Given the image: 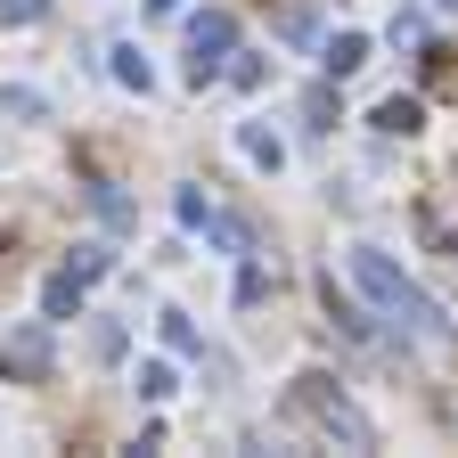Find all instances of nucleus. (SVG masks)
I'll return each mask as SVG.
<instances>
[{"label": "nucleus", "mask_w": 458, "mask_h": 458, "mask_svg": "<svg viewBox=\"0 0 458 458\" xmlns=\"http://www.w3.org/2000/svg\"><path fill=\"white\" fill-rule=\"evenodd\" d=\"M352 278L369 286V303H385V311H393L401 327H410V335H434V327H442V311H434V303H426V295H418V286L401 278V270H393L377 246H352Z\"/></svg>", "instance_id": "1"}, {"label": "nucleus", "mask_w": 458, "mask_h": 458, "mask_svg": "<svg viewBox=\"0 0 458 458\" xmlns=\"http://www.w3.org/2000/svg\"><path fill=\"white\" fill-rule=\"evenodd\" d=\"M286 410H295V418H311L327 442L344 434V442H352V450H369V418H352V410H344V393H327V377H295V393H286Z\"/></svg>", "instance_id": "2"}, {"label": "nucleus", "mask_w": 458, "mask_h": 458, "mask_svg": "<svg viewBox=\"0 0 458 458\" xmlns=\"http://www.w3.org/2000/svg\"><path fill=\"white\" fill-rule=\"evenodd\" d=\"M229 41H238V17H229V9L189 17V82H197V90L221 74V49H229Z\"/></svg>", "instance_id": "3"}, {"label": "nucleus", "mask_w": 458, "mask_h": 458, "mask_svg": "<svg viewBox=\"0 0 458 458\" xmlns=\"http://www.w3.org/2000/svg\"><path fill=\"white\" fill-rule=\"evenodd\" d=\"M49 327H57V319L17 327V344H9V369H25V377H41V369H49Z\"/></svg>", "instance_id": "4"}, {"label": "nucleus", "mask_w": 458, "mask_h": 458, "mask_svg": "<svg viewBox=\"0 0 458 458\" xmlns=\"http://www.w3.org/2000/svg\"><path fill=\"white\" fill-rule=\"evenodd\" d=\"M319 66H327V74H360V66H369V33H335V41H319Z\"/></svg>", "instance_id": "5"}, {"label": "nucleus", "mask_w": 458, "mask_h": 458, "mask_svg": "<svg viewBox=\"0 0 458 458\" xmlns=\"http://www.w3.org/2000/svg\"><path fill=\"white\" fill-rule=\"evenodd\" d=\"M74 311H82V270H57L41 286V319H74Z\"/></svg>", "instance_id": "6"}, {"label": "nucleus", "mask_w": 458, "mask_h": 458, "mask_svg": "<svg viewBox=\"0 0 458 458\" xmlns=\"http://www.w3.org/2000/svg\"><path fill=\"white\" fill-rule=\"evenodd\" d=\"M418 123H426V106H418V98H385V106H377V131H385V140H410Z\"/></svg>", "instance_id": "7"}, {"label": "nucleus", "mask_w": 458, "mask_h": 458, "mask_svg": "<svg viewBox=\"0 0 458 458\" xmlns=\"http://www.w3.org/2000/svg\"><path fill=\"white\" fill-rule=\"evenodd\" d=\"M106 57H114V82H123V90H148V82H156V74H148V57H140V41H114Z\"/></svg>", "instance_id": "8"}, {"label": "nucleus", "mask_w": 458, "mask_h": 458, "mask_svg": "<svg viewBox=\"0 0 458 458\" xmlns=\"http://www.w3.org/2000/svg\"><path fill=\"white\" fill-rule=\"evenodd\" d=\"M238 148H246V156H254L262 172H278V164H286V148H278V131H262V123H238Z\"/></svg>", "instance_id": "9"}, {"label": "nucleus", "mask_w": 458, "mask_h": 458, "mask_svg": "<svg viewBox=\"0 0 458 458\" xmlns=\"http://www.w3.org/2000/svg\"><path fill=\"white\" fill-rule=\"evenodd\" d=\"M164 344H172V352H189V360H205V335H197L181 311H164Z\"/></svg>", "instance_id": "10"}, {"label": "nucleus", "mask_w": 458, "mask_h": 458, "mask_svg": "<svg viewBox=\"0 0 458 458\" xmlns=\"http://www.w3.org/2000/svg\"><path fill=\"white\" fill-rule=\"evenodd\" d=\"M181 385H172V369L164 360H140V401H172Z\"/></svg>", "instance_id": "11"}, {"label": "nucleus", "mask_w": 458, "mask_h": 458, "mask_svg": "<svg viewBox=\"0 0 458 458\" xmlns=\"http://www.w3.org/2000/svg\"><path fill=\"white\" fill-rule=\"evenodd\" d=\"M49 0H0V25H41Z\"/></svg>", "instance_id": "12"}, {"label": "nucleus", "mask_w": 458, "mask_h": 458, "mask_svg": "<svg viewBox=\"0 0 458 458\" xmlns=\"http://www.w3.org/2000/svg\"><path fill=\"white\" fill-rule=\"evenodd\" d=\"M262 286H270V270H262V262H246V270H238V303H262Z\"/></svg>", "instance_id": "13"}, {"label": "nucleus", "mask_w": 458, "mask_h": 458, "mask_svg": "<svg viewBox=\"0 0 458 458\" xmlns=\"http://www.w3.org/2000/svg\"><path fill=\"white\" fill-rule=\"evenodd\" d=\"M66 270H82V278H106V246H74V262Z\"/></svg>", "instance_id": "14"}, {"label": "nucleus", "mask_w": 458, "mask_h": 458, "mask_svg": "<svg viewBox=\"0 0 458 458\" xmlns=\"http://www.w3.org/2000/svg\"><path fill=\"white\" fill-rule=\"evenodd\" d=\"M90 352H98V360H114V352H123V327H114V319H98V335H90Z\"/></svg>", "instance_id": "15"}, {"label": "nucleus", "mask_w": 458, "mask_h": 458, "mask_svg": "<svg viewBox=\"0 0 458 458\" xmlns=\"http://www.w3.org/2000/svg\"><path fill=\"white\" fill-rule=\"evenodd\" d=\"M148 9H156V17H172V9H181V0H148Z\"/></svg>", "instance_id": "16"}, {"label": "nucleus", "mask_w": 458, "mask_h": 458, "mask_svg": "<svg viewBox=\"0 0 458 458\" xmlns=\"http://www.w3.org/2000/svg\"><path fill=\"white\" fill-rule=\"evenodd\" d=\"M442 9H458V0H442Z\"/></svg>", "instance_id": "17"}]
</instances>
